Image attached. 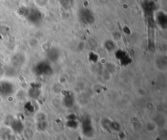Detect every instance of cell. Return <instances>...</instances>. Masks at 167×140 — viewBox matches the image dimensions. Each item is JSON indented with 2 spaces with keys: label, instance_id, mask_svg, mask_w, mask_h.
Segmentation results:
<instances>
[{
  "label": "cell",
  "instance_id": "obj_2",
  "mask_svg": "<svg viewBox=\"0 0 167 140\" xmlns=\"http://www.w3.org/2000/svg\"><path fill=\"white\" fill-rule=\"evenodd\" d=\"M156 21L161 27H166L167 24L166 16L163 13H159L156 16Z\"/></svg>",
  "mask_w": 167,
  "mask_h": 140
},
{
  "label": "cell",
  "instance_id": "obj_1",
  "mask_svg": "<svg viewBox=\"0 0 167 140\" xmlns=\"http://www.w3.org/2000/svg\"><path fill=\"white\" fill-rule=\"evenodd\" d=\"M80 18L82 20L83 22L86 23H91L94 20V17L89 10L84 9L80 13Z\"/></svg>",
  "mask_w": 167,
  "mask_h": 140
}]
</instances>
